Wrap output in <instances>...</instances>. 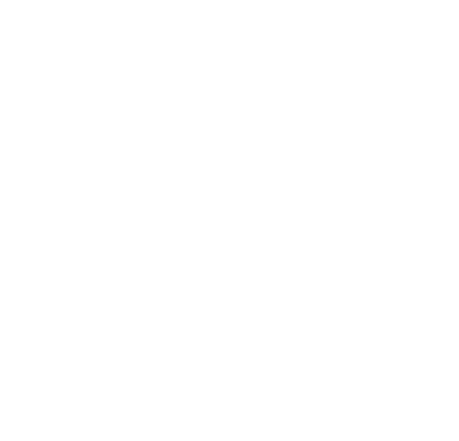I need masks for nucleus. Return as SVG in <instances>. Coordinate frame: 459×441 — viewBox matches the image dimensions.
<instances>
[]
</instances>
